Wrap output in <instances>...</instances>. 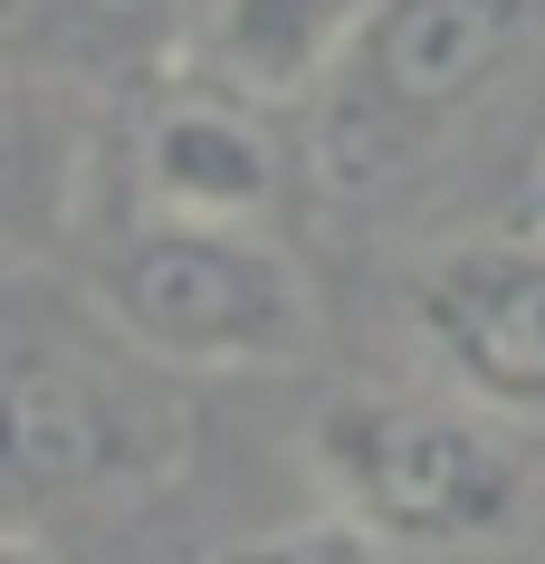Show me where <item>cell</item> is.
Listing matches in <instances>:
<instances>
[{
  "label": "cell",
  "mask_w": 545,
  "mask_h": 564,
  "mask_svg": "<svg viewBox=\"0 0 545 564\" xmlns=\"http://www.w3.org/2000/svg\"><path fill=\"white\" fill-rule=\"evenodd\" d=\"M106 182V96L0 30V268L77 249Z\"/></svg>",
  "instance_id": "cell-7"
},
{
  "label": "cell",
  "mask_w": 545,
  "mask_h": 564,
  "mask_svg": "<svg viewBox=\"0 0 545 564\" xmlns=\"http://www.w3.org/2000/svg\"><path fill=\"white\" fill-rule=\"evenodd\" d=\"M192 10L201 0H10L0 30L30 58H48L58 77H77L87 96L124 106V96L163 87L192 48Z\"/></svg>",
  "instance_id": "cell-9"
},
{
  "label": "cell",
  "mask_w": 545,
  "mask_h": 564,
  "mask_svg": "<svg viewBox=\"0 0 545 564\" xmlns=\"http://www.w3.org/2000/svg\"><path fill=\"white\" fill-rule=\"evenodd\" d=\"M87 306L163 373H277L316 345V288L277 230L124 210L87 249Z\"/></svg>",
  "instance_id": "cell-3"
},
{
  "label": "cell",
  "mask_w": 545,
  "mask_h": 564,
  "mask_svg": "<svg viewBox=\"0 0 545 564\" xmlns=\"http://www.w3.org/2000/svg\"><path fill=\"white\" fill-rule=\"evenodd\" d=\"M306 144L287 134L277 106L211 87V77H163L134 96L124 116V192L153 220H240V230H277V210L297 192Z\"/></svg>",
  "instance_id": "cell-5"
},
{
  "label": "cell",
  "mask_w": 545,
  "mask_h": 564,
  "mask_svg": "<svg viewBox=\"0 0 545 564\" xmlns=\"http://www.w3.org/2000/svg\"><path fill=\"white\" fill-rule=\"evenodd\" d=\"M536 0H373L355 48L306 106V173L383 192L479 116L526 48Z\"/></svg>",
  "instance_id": "cell-4"
},
{
  "label": "cell",
  "mask_w": 545,
  "mask_h": 564,
  "mask_svg": "<svg viewBox=\"0 0 545 564\" xmlns=\"http://www.w3.org/2000/svg\"><path fill=\"white\" fill-rule=\"evenodd\" d=\"M0 20H10V0H0Z\"/></svg>",
  "instance_id": "cell-12"
},
{
  "label": "cell",
  "mask_w": 545,
  "mask_h": 564,
  "mask_svg": "<svg viewBox=\"0 0 545 564\" xmlns=\"http://www.w3.org/2000/svg\"><path fill=\"white\" fill-rule=\"evenodd\" d=\"M316 488L383 555H488L536 517V459L459 392H345L316 421Z\"/></svg>",
  "instance_id": "cell-2"
},
{
  "label": "cell",
  "mask_w": 545,
  "mask_h": 564,
  "mask_svg": "<svg viewBox=\"0 0 545 564\" xmlns=\"http://www.w3.org/2000/svg\"><path fill=\"white\" fill-rule=\"evenodd\" d=\"M412 335L459 402H479L508 431H536L545 421V230L516 220V230L430 249L422 278H412Z\"/></svg>",
  "instance_id": "cell-6"
},
{
  "label": "cell",
  "mask_w": 545,
  "mask_h": 564,
  "mask_svg": "<svg viewBox=\"0 0 545 564\" xmlns=\"http://www.w3.org/2000/svg\"><path fill=\"white\" fill-rule=\"evenodd\" d=\"M0 564H58V555H48L30 527H10V517H0Z\"/></svg>",
  "instance_id": "cell-10"
},
{
  "label": "cell",
  "mask_w": 545,
  "mask_h": 564,
  "mask_svg": "<svg viewBox=\"0 0 545 564\" xmlns=\"http://www.w3.org/2000/svg\"><path fill=\"white\" fill-rule=\"evenodd\" d=\"M526 220H536V230H545V182H536V210H526Z\"/></svg>",
  "instance_id": "cell-11"
},
{
  "label": "cell",
  "mask_w": 545,
  "mask_h": 564,
  "mask_svg": "<svg viewBox=\"0 0 545 564\" xmlns=\"http://www.w3.org/2000/svg\"><path fill=\"white\" fill-rule=\"evenodd\" d=\"M363 10L373 0H201L182 77H211V87L249 96V106H277V116L316 106V87L355 48Z\"/></svg>",
  "instance_id": "cell-8"
},
{
  "label": "cell",
  "mask_w": 545,
  "mask_h": 564,
  "mask_svg": "<svg viewBox=\"0 0 545 564\" xmlns=\"http://www.w3.org/2000/svg\"><path fill=\"white\" fill-rule=\"evenodd\" d=\"M526 564H545V555H526Z\"/></svg>",
  "instance_id": "cell-14"
},
{
  "label": "cell",
  "mask_w": 545,
  "mask_h": 564,
  "mask_svg": "<svg viewBox=\"0 0 545 564\" xmlns=\"http://www.w3.org/2000/svg\"><path fill=\"white\" fill-rule=\"evenodd\" d=\"M259 564H277V555H259Z\"/></svg>",
  "instance_id": "cell-13"
},
{
  "label": "cell",
  "mask_w": 545,
  "mask_h": 564,
  "mask_svg": "<svg viewBox=\"0 0 545 564\" xmlns=\"http://www.w3.org/2000/svg\"><path fill=\"white\" fill-rule=\"evenodd\" d=\"M192 449L182 373L144 364L87 297L0 316V517L144 498Z\"/></svg>",
  "instance_id": "cell-1"
}]
</instances>
